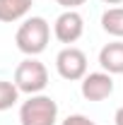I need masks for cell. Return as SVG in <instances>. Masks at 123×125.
<instances>
[{"instance_id": "cell-12", "label": "cell", "mask_w": 123, "mask_h": 125, "mask_svg": "<svg viewBox=\"0 0 123 125\" xmlns=\"http://www.w3.org/2000/svg\"><path fill=\"white\" fill-rule=\"evenodd\" d=\"M61 7H65V10H77L80 5H85L87 0H56Z\"/></svg>"}, {"instance_id": "cell-14", "label": "cell", "mask_w": 123, "mask_h": 125, "mask_svg": "<svg viewBox=\"0 0 123 125\" xmlns=\"http://www.w3.org/2000/svg\"><path fill=\"white\" fill-rule=\"evenodd\" d=\"M101 2H106V5H121L123 0H101Z\"/></svg>"}, {"instance_id": "cell-9", "label": "cell", "mask_w": 123, "mask_h": 125, "mask_svg": "<svg viewBox=\"0 0 123 125\" xmlns=\"http://www.w3.org/2000/svg\"><path fill=\"white\" fill-rule=\"evenodd\" d=\"M101 29L113 39H123V7H109L101 15Z\"/></svg>"}, {"instance_id": "cell-2", "label": "cell", "mask_w": 123, "mask_h": 125, "mask_svg": "<svg viewBox=\"0 0 123 125\" xmlns=\"http://www.w3.org/2000/svg\"><path fill=\"white\" fill-rule=\"evenodd\" d=\"M22 125H56L58 123V104L46 94H34L19 106Z\"/></svg>"}, {"instance_id": "cell-10", "label": "cell", "mask_w": 123, "mask_h": 125, "mask_svg": "<svg viewBox=\"0 0 123 125\" xmlns=\"http://www.w3.org/2000/svg\"><path fill=\"white\" fill-rule=\"evenodd\" d=\"M17 101H19V89H17V84L15 82L0 79V111L12 108Z\"/></svg>"}, {"instance_id": "cell-4", "label": "cell", "mask_w": 123, "mask_h": 125, "mask_svg": "<svg viewBox=\"0 0 123 125\" xmlns=\"http://www.w3.org/2000/svg\"><path fill=\"white\" fill-rule=\"evenodd\" d=\"M56 70L68 82L85 79V75H87V55H85V51H80L75 46H65L56 55Z\"/></svg>"}, {"instance_id": "cell-1", "label": "cell", "mask_w": 123, "mask_h": 125, "mask_svg": "<svg viewBox=\"0 0 123 125\" xmlns=\"http://www.w3.org/2000/svg\"><path fill=\"white\" fill-rule=\"evenodd\" d=\"M48 39H51V27L44 17H29L19 24V29L15 34V43L17 48L24 53V55H39L44 53L48 46Z\"/></svg>"}, {"instance_id": "cell-13", "label": "cell", "mask_w": 123, "mask_h": 125, "mask_svg": "<svg viewBox=\"0 0 123 125\" xmlns=\"http://www.w3.org/2000/svg\"><path fill=\"white\" fill-rule=\"evenodd\" d=\"M113 120H116V125H123V106L116 111V118H113Z\"/></svg>"}, {"instance_id": "cell-7", "label": "cell", "mask_w": 123, "mask_h": 125, "mask_svg": "<svg viewBox=\"0 0 123 125\" xmlns=\"http://www.w3.org/2000/svg\"><path fill=\"white\" fill-rule=\"evenodd\" d=\"M99 65L109 75H123V41H111L99 51Z\"/></svg>"}, {"instance_id": "cell-6", "label": "cell", "mask_w": 123, "mask_h": 125, "mask_svg": "<svg viewBox=\"0 0 123 125\" xmlns=\"http://www.w3.org/2000/svg\"><path fill=\"white\" fill-rule=\"evenodd\" d=\"M113 94V77L109 72H89L82 79V96L87 101H104Z\"/></svg>"}, {"instance_id": "cell-5", "label": "cell", "mask_w": 123, "mask_h": 125, "mask_svg": "<svg viewBox=\"0 0 123 125\" xmlns=\"http://www.w3.org/2000/svg\"><path fill=\"white\" fill-rule=\"evenodd\" d=\"M82 34H85V19H82L80 12H75V10H65L63 15H58L56 24H53V36H56L61 43L70 46V43L80 41Z\"/></svg>"}, {"instance_id": "cell-11", "label": "cell", "mask_w": 123, "mask_h": 125, "mask_svg": "<svg viewBox=\"0 0 123 125\" xmlns=\"http://www.w3.org/2000/svg\"><path fill=\"white\" fill-rule=\"evenodd\" d=\"M61 125H97L94 120H89L87 115H82V113H75V115H68Z\"/></svg>"}, {"instance_id": "cell-8", "label": "cell", "mask_w": 123, "mask_h": 125, "mask_svg": "<svg viewBox=\"0 0 123 125\" xmlns=\"http://www.w3.org/2000/svg\"><path fill=\"white\" fill-rule=\"evenodd\" d=\"M31 5H34V0H0V22L12 24V22L24 19Z\"/></svg>"}, {"instance_id": "cell-3", "label": "cell", "mask_w": 123, "mask_h": 125, "mask_svg": "<svg viewBox=\"0 0 123 125\" xmlns=\"http://www.w3.org/2000/svg\"><path fill=\"white\" fill-rule=\"evenodd\" d=\"M15 84L19 92L29 94H41L44 89L48 87V70L46 65L36 58H24V60L17 65L15 70Z\"/></svg>"}]
</instances>
